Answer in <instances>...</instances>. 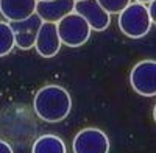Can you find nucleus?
Masks as SVG:
<instances>
[{
    "label": "nucleus",
    "mask_w": 156,
    "mask_h": 153,
    "mask_svg": "<svg viewBox=\"0 0 156 153\" xmlns=\"http://www.w3.org/2000/svg\"><path fill=\"white\" fill-rule=\"evenodd\" d=\"M33 109L41 120L47 123H58L70 114L72 97L62 86L47 84L34 94Z\"/></svg>",
    "instance_id": "nucleus-1"
},
{
    "label": "nucleus",
    "mask_w": 156,
    "mask_h": 153,
    "mask_svg": "<svg viewBox=\"0 0 156 153\" xmlns=\"http://www.w3.org/2000/svg\"><path fill=\"white\" fill-rule=\"evenodd\" d=\"M117 23H119L120 31L131 39H140V37L147 36L153 27V22L147 11V5L137 2L128 3L119 12Z\"/></svg>",
    "instance_id": "nucleus-2"
},
{
    "label": "nucleus",
    "mask_w": 156,
    "mask_h": 153,
    "mask_svg": "<svg viewBox=\"0 0 156 153\" xmlns=\"http://www.w3.org/2000/svg\"><path fill=\"white\" fill-rule=\"evenodd\" d=\"M56 30H58L61 44L72 48L84 45L90 37V31H92L87 22L73 11L69 12L67 16H64L56 23Z\"/></svg>",
    "instance_id": "nucleus-3"
},
{
    "label": "nucleus",
    "mask_w": 156,
    "mask_h": 153,
    "mask_svg": "<svg viewBox=\"0 0 156 153\" xmlns=\"http://www.w3.org/2000/svg\"><path fill=\"white\" fill-rule=\"evenodd\" d=\"M134 2H137V3H142V5H148V3L154 2V0H134Z\"/></svg>",
    "instance_id": "nucleus-15"
},
{
    "label": "nucleus",
    "mask_w": 156,
    "mask_h": 153,
    "mask_svg": "<svg viewBox=\"0 0 156 153\" xmlns=\"http://www.w3.org/2000/svg\"><path fill=\"white\" fill-rule=\"evenodd\" d=\"M0 153H14L12 147L6 141H3V139H0Z\"/></svg>",
    "instance_id": "nucleus-14"
},
{
    "label": "nucleus",
    "mask_w": 156,
    "mask_h": 153,
    "mask_svg": "<svg viewBox=\"0 0 156 153\" xmlns=\"http://www.w3.org/2000/svg\"><path fill=\"white\" fill-rule=\"evenodd\" d=\"M73 153H109L111 142L108 134L95 126L78 131L72 142Z\"/></svg>",
    "instance_id": "nucleus-4"
},
{
    "label": "nucleus",
    "mask_w": 156,
    "mask_h": 153,
    "mask_svg": "<svg viewBox=\"0 0 156 153\" xmlns=\"http://www.w3.org/2000/svg\"><path fill=\"white\" fill-rule=\"evenodd\" d=\"M37 2H50V0H37Z\"/></svg>",
    "instance_id": "nucleus-16"
},
{
    "label": "nucleus",
    "mask_w": 156,
    "mask_h": 153,
    "mask_svg": "<svg viewBox=\"0 0 156 153\" xmlns=\"http://www.w3.org/2000/svg\"><path fill=\"white\" fill-rule=\"evenodd\" d=\"M97 2L108 14H119L128 3H131V0H97Z\"/></svg>",
    "instance_id": "nucleus-13"
},
{
    "label": "nucleus",
    "mask_w": 156,
    "mask_h": 153,
    "mask_svg": "<svg viewBox=\"0 0 156 153\" xmlns=\"http://www.w3.org/2000/svg\"><path fill=\"white\" fill-rule=\"evenodd\" d=\"M31 153H66V144L56 134H42L33 142Z\"/></svg>",
    "instance_id": "nucleus-11"
},
{
    "label": "nucleus",
    "mask_w": 156,
    "mask_h": 153,
    "mask_svg": "<svg viewBox=\"0 0 156 153\" xmlns=\"http://www.w3.org/2000/svg\"><path fill=\"white\" fill-rule=\"evenodd\" d=\"M129 84L134 92L142 97H153L156 94V61L144 59L139 61L131 69Z\"/></svg>",
    "instance_id": "nucleus-5"
},
{
    "label": "nucleus",
    "mask_w": 156,
    "mask_h": 153,
    "mask_svg": "<svg viewBox=\"0 0 156 153\" xmlns=\"http://www.w3.org/2000/svg\"><path fill=\"white\" fill-rule=\"evenodd\" d=\"M75 0H50V2H37L36 14L42 22L58 23L64 16L73 11Z\"/></svg>",
    "instance_id": "nucleus-9"
},
{
    "label": "nucleus",
    "mask_w": 156,
    "mask_h": 153,
    "mask_svg": "<svg viewBox=\"0 0 156 153\" xmlns=\"http://www.w3.org/2000/svg\"><path fill=\"white\" fill-rule=\"evenodd\" d=\"M73 12L80 14L90 30L95 31H105L111 23V14L98 5L97 0H78L73 5Z\"/></svg>",
    "instance_id": "nucleus-6"
},
{
    "label": "nucleus",
    "mask_w": 156,
    "mask_h": 153,
    "mask_svg": "<svg viewBox=\"0 0 156 153\" xmlns=\"http://www.w3.org/2000/svg\"><path fill=\"white\" fill-rule=\"evenodd\" d=\"M37 0H0V14L9 23L20 22L34 14Z\"/></svg>",
    "instance_id": "nucleus-10"
},
{
    "label": "nucleus",
    "mask_w": 156,
    "mask_h": 153,
    "mask_svg": "<svg viewBox=\"0 0 156 153\" xmlns=\"http://www.w3.org/2000/svg\"><path fill=\"white\" fill-rule=\"evenodd\" d=\"M61 45L62 44L58 36L56 23L42 22L41 28L37 31V36H36V42H34V48H36L37 55L42 58H53L58 55Z\"/></svg>",
    "instance_id": "nucleus-8"
},
{
    "label": "nucleus",
    "mask_w": 156,
    "mask_h": 153,
    "mask_svg": "<svg viewBox=\"0 0 156 153\" xmlns=\"http://www.w3.org/2000/svg\"><path fill=\"white\" fill-rule=\"evenodd\" d=\"M42 20L39 19V16L34 14L30 16L28 19H23L20 22H11V30L14 34V44L20 50H30L34 47L37 31L41 28Z\"/></svg>",
    "instance_id": "nucleus-7"
},
{
    "label": "nucleus",
    "mask_w": 156,
    "mask_h": 153,
    "mask_svg": "<svg viewBox=\"0 0 156 153\" xmlns=\"http://www.w3.org/2000/svg\"><path fill=\"white\" fill-rule=\"evenodd\" d=\"M14 47V34H12L9 22L0 20V58L9 55Z\"/></svg>",
    "instance_id": "nucleus-12"
},
{
    "label": "nucleus",
    "mask_w": 156,
    "mask_h": 153,
    "mask_svg": "<svg viewBox=\"0 0 156 153\" xmlns=\"http://www.w3.org/2000/svg\"><path fill=\"white\" fill-rule=\"evenodd\" d=\"M75 2H78V0H75Z\"/></svg>",
    "instance_id": "nucleus-17"
}]
</instances>
